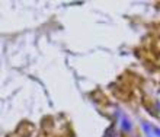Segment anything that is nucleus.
Masks as SVG:
<instances>
[{
    "label": "nucleus",
    "mask_w": 160,
    "mask_h": 137,
    "mask_svg": "<svg viewBox=\"0 0 160 137\" xmlns=\"http://www.w3.org/2000/svg\"><path fill=\"white\" fill-rule=\"evenodd\" d=\"M143 129L147 131L148 136H152V134H156L157 137H160V129H156V127H152V125L148 124V123H143Z\"/></svg>",
    "instance_id": "1"
},
{
    "label": "nucleus",
    "mask_w": 160,
    "mask_h": 137,
    "mask_svg": "<svg viewBox=\"0 0 160 137\" xmlns=\"http://www.w3.org/2000/svg\"><path fill=\"white\" fill-rule=\"evenodd\" d=\"M121 127L124 130H125V131H128V130H131V123L128 120H127L125 117H122V123H121Z\"/></svg>",
    "instance_id": "2"
}]
</instances>
